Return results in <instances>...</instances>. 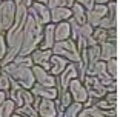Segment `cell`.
Returning a JSON list of instances; mask_svg holds the SVG:
<instances>
[{"mask_svg":"<svg viewBox=\"0 0 120 117\" xmlns=\"http://www.w3.org/2000/svg\"><path fill=\"white\" fill-rule=\"evenodd\" d=\"M43 37V25L35 22L28 14L23 26V40H22V48L19 56H29L34 49H37Z\"/></svg>","mask_w":120,"mask_h":117,"instance_id":"1","label":"cell"},{"mask_svg":"<svg viewBox=\"0 0 120 117\" xmlns=\"http://www.w3.org/2000/svg\"><path fill=\"white\" fill-rule=\"evenodd\" d=\"M31 68L29 66H23V65H17V63H14V62H11V63L2 66V71H5L14 82H17L22 88L31 89L32 86H34V83H35L34 74H32Z\"/></svg>","mask_w":120,"mask_h":117,"instance_id":"2","label":"cell"},{"mask_svg":"<svg viewBox=\"0 0 120 117\" xmlns=\"http://www.w3.org/2000/svg\"><path fill=\"white\" fill-rule=\"evenodd\" d=\"M51 51H52V54L63 57V59H66L68 62H72V63H77L80 60L79 59V53H77V45H75L74 40H71V39L56 42L54 46L51 48Z\"/></svg>","mask_w":120,"mask_h":117,"instance_id":"3","label":"cell"},{"mask_svg":"<svg viewBox=\"0 0 120 117\" xmlns=\"http://www.w3.org/2000/svg\"><path fill=\"white\" fill-rule=\"evenodd\" d=\"M15 17V5L12 0L0 2V32L5 34L11 28Z\"/></svg>","mask_w":120,"mask_h":117,"instance_id":"4","label":"cell"},{"mask_svg":"<svg viewBox=\"0 0 120 117\" xmlns=\"http://www.w3.org/2000/svg\"><path fill=\"white\" fill-rule=\"evenodd\" d=\"M79 77V72H77V66H75V63H72V62H69V63L66 65V68H65L63 71L60 72L59 75H57V92H63V91H68V85H69L71 80H74V79Z\"/></svg>","mask_w":120,"mask_h":117,"instance_id":"5","label":"cell"},{"mask_svg":"<svg viewBox=\"0 0 120 117\" xmlns=\"http://www.w3.org/2000/svg\"><path fill=\"white\" fill-rule=\"evenodd\" d=\"M83 85L86 88L88 97H94V99H103L105 94L108 92V89L100 83V80L94 75H85L83 79Z\"/></svg>","mask_w":120,"mask_h":117,"instance_id":"6","label":"cell"},{"mask_svg":"<svg viewBox=\"0 0 120 117\" xmlns=\"http://www.w3.org/2000/svg\"><path fill=\"white\" fill-rule=\"evenodd\" d=\"M108 8V12L106 15L100 20L99 28L102 29H112L117 28V17H119V5H117V0H111L106 3Z\"/></svg>","mask_w":120,"mask_h":117,"instance_id":"7","label":"cell"},{"mask_svg":"<svg viewBox=\"0 0 120 117\" xmlns=\"http://www.w3.org/2000/svg\"><path fill=\"white\" fill-rule=\"evenodd\" d=\"M28 14L34 19L35 22H39L40 25H48L51 23V15H49V8L46 5L37 3V2H32V5L28 8Z\"/></svg>","mask_w":120,"mask_h":117,"instance_id":"8","label":"cell"},{"mask_svg":"<svg viewBox=\"0 0 120 117\" xmlns=\"http://www.w3.org/2000/svg\"><path fill=\"white\" fill-rule=\"evenodd\" d=\"M32 74H34V80L37 85H42V86H49V88H56L57 85V79L56 75H52L49 71L43 69L42 66L39 65H32Z\"/></svg>","mask_w":120,"mask_h":117,"instance_id":"9","label":"cell"},{"mask_svg":"<svg viewBox=\"0 0 120 117\" xmlns=\"http://www.w3.org/2000/svg\"><path fill=\"white\" fill-rule=\"evenodd\" d=\"M68 92L72 97V102L77 103H85V100L88 99V92H86V88L83 85V82L79 80V79H74V80L69 82L68 85Z\"/></svg>","mask_w":120,"mask_h":117,"instance_id":"10","label":"cell"},{"mask_svg":"<svg viewBox=\"0 0 120 117\" xmlns=\"http://www.w3.org/2000/svg\"><path fill=\"white\" fill-rule=\"evenodd\" d=\"M106 12H108L106 5H94L91 9L86 11V22H88L92 28H97L100 20L106 15Z\"/></svg>","mask_w":120,"mask_h":117,"instance_id":"11","label":"cell"},{"mask_svg":"<svg viewBox=\"0 0 120 117\" xmlns=\"http://www.w3.org/2000/svg\"><path fill=\"white\" fill-rule=\"evenodd\" d=\"M29 56H31L34 65H39L43 69L49 71V59H51V56H52V51L51 49H40V48H37V49H34Z\"/></svg>","mask_w":120,"mask_h":117,"instance_id":"12","label":"cell"},{"mask_svg":"<svg viewBox=\"0 0 120 117\" xmlns=\"http://www.w3.org/2000/svg\"><path fill=\"white\" fill-rule=\"evenodd\" d=\"M37 113L40 117H57V106L56 100L51 99H40L37 105Z\"/></svg>","mask_w":120,"mask_h":117,"instance_id":"13","label":"cell"},{"mask_svg":"<svg viewBox=\"0 0 120 117\" xmlns=\"http://www.w3.org/2000/svg\"><path fill=\"white\" fill-rule=\"evenodd\" d=\"M23 91H25V88H22L17 82H14L11 79V86L6 92H8V99L12 100L15 103V106H22L23 105Z\"/></svg>","mask_w":120,"mask_h":117,"instance_id":"14","label":"cell"},{"mask_svg":"<svg viewBox=\"0 0 120 117\" xmlns=\"http://www.w3.org/2000/svg\"><path fill=\"white\" fill-rule=\"evenodd\" d=\"M54 43H56V40H54V23H48L43 26V37L39 48L40 49H51Z\"/></svg>","mask_w":120,"mask_h":117,"instance_id":"15","label":"cell"},{"mask_svg":"<svg viewBox=\"0 0 120 117\" xmlns=\"http://www.w3.org/2000/svg\"><path fill=\"white\" fill-rule=\"evenodd\" d=\"M49 15H51V23H60V22H66L72 17V12L71 9L63 6H56L52 9H49Z\"/></svg>","mask_w":120,"mask_h":117,"instance_id":"16","label":"cell"},{"mask_svg":"<svg viewBox=\"0 0 120 117\" xmlns=\"http://www.w3.org/2000/svg\"><path fill=\"white\" fill-rule=\"evenodd\" d=\"M29 91H31L34 96L40 97V99H51V100L57 99V88H49V86H42V85L34 83V86H32Z\"/></svg>","mask_w":120,"mask_h":117,"instance_id":"17","label":"cell"},{"mask_svg":"<svg viewBox=\"0 0 120 117\" xmlns=\"http://www.w3.org/2000/svg\"><path fill=\"white\" fill-rule=\"evenodd\" d=\"M71 37V25L69 22H60L54 25V40L56 42H62Z\"/></svg>","mask_w":120,"mask_h":117,"instance_id":"18","label":"cell"},{"mask_svg":"<svg viewBox=\"0 0 120 117\" xmlns=\"http://www.w3.org/2000/svg\"><path fill=\"white\" fill-rule=\"evenodd\" d=\"M100 48V60L106 62L112 59V57H117V43L114 42H103L99 45Z\"/></svg>","mask_w":120,"mask_h":117,"instance_id":"19","label":"cell"},{"mask_svg":"<svg viewBox=\"0 0 120 117\" xmlns=\"http://www.w3.org/2000/svg\"><path fill=\"white\" fill-rule=\"evenodd\" d=\"M69 63V62L66 60V59H63V57H60V56H56V54H52L49 59V72L52 75H59L60 72L63 71L65 68H66V65Z\"/></svg>","mask_w":120,"mask_h":117,"instance_id":"20","label":"cell"},{"mask_svg":"<svg viewBox=\"0 0 120 117\" xmlns=\"http://www.w3.org/2000/svg\"><path fill=\"white\" fill-rule=\"evenodd\" d=\"M72 103V97L68 91L63 92H57V99H56V106H57V114H62L68 106Z\"/></svg>","mask_w":120,"mask_h":117,"instance_id":"21","label":"cell"},{"mask_svg":"<svg viewBox=\"0 0 120 117\" xmlns=\"http://www.w3.org/2000/svg\"><path fill=\"white\" fill-rule=\"evenodd\" d=\"M99 60H100V48H99V45L88 46V51H86V71H89Z\"/></svg>","mask_w":120,"mask_h":117,"instance_id":"22","label":"cell"},{"mask_svg":"<svg viewBox=\"0 0 120 117\" xmlns=\"http://www.w3.org/2000/svg\"><path fill=\"white\" fill-rule=\"evenodd\" d=\"M71 12H72V20L77 23V25H85L86 23V9L82 5L74 3L72 8H71Z\"/></svg>","mask_w":120,"mask_h":117,"instance_id":"23","label":"cell"},{"mask_svg":"<svg viewBox=\"0 0 120 117\" xmlns=\"http://www.w3.org/2000/svg\"><path fill=\"white\" fill-rule=\"evenodd\" d=\"M14 113L20 114V116H23V117H39L37 109L32 106L31 103H23L22 106H15V111H14Z\"/></svg>","mask_w":120,"mask_h":117,"instance_id":"24","label":"cell"},{"mask_svg":"<svg viewBox=\"0 0 120 117\" xmlns=\"http://www.w3.org/2000/svg\"><path fill=\"white\" fill-rule=\"evenodd\" d=\"M105 66H106V71L114 80L119 79V60H117V57H112L109 60L105 62Z\"/></svg>","mask_w":120,"mask_h":117,"instance_id":"25","label":"cell"},{"mask_svg":"<svg viewBox=\"0 0 120 117\" xmlns=\"http://www.w3.org/2000/svg\"><path fill=\"white\" fill-rule=\"evenodd\" d=\"M15 111V103L12 100L6 99L0 105V117H11Z\"/></svg>","mask_w":120,"mask_h":117,"instance_id":"26","label":"cell"},{"mask_svg":"<svg viewBox=\"0 0 120 117\" xmlns=\"http://www.w3.org/2000/svg\"><path fill=\"white\" fill-rule=\"evenodd\" d=\"M91 37H92V40H94L95 45H100V43H103V42H108V31L97 26V28H94Z\"/></svg>","mask_w":120,"mask_h":117,"instance_id":"27","label":"cell"},{"mask_svg":"<svg viewBox=\"0 0 120 117\" xmlns=\"http://www.w3.org/2000/svg\"><path fill=\"white\" fill-rule=\"evenodd\" d=\"M83 108V103H77V102H72L66 109L62 113V117H77V114L80 113V109Z\"/></svg>","mask_w":120,"mask_h":117,"instance_id":"28","label":"cell"},{"mask_svg":"<svg viewBox=\"0 0 120 117\" xmlns=\"http://www.w3.org/2000/svg\"><path fill=\"white\" fill-rule=\"evenodd\" d=\"M77 117H105V116L102 114V109L95 106H89V108H82Z\"/></svg>","mask_w":120,"mask_h":117,"instance_id":"29","label":"cell"},{"mask_svg":"<svg viewBox=\"0 0 120 117\" xmlns=\"http://www.w3.org/2000/svg\"><path fill=\"white\" fill-rule=\"evenodd\" d=\"M11 86V77L5 71L0 72V91H8Z\"/></svg>","mask_w":120,"mask_h":117,"instance_id":"30","label":"cell"},{"mask_svg":"<svg viewBox=\"0 0 120 117\" xmlns=\"http://www.w3.org/2000/svg\"><path fill=\"white\" fill-rule=\"evenodd\" d=\"M12 62H14V63H17V65L29 66V68H31L32 65H34V63H32V59H31V56H17V57H15V59H14Z\"/></svg>","mask_w":120,"mask_h":117,"instance_id":"31","label":"cell"},{"mask_svg":"<svg viewBox=\"0 0 120 117\" xmlns=\"http://www.w3.org/2000/svg\"><path fill=\"white\" fill-rule=\"evenodd\" d=\"M6 51H8L6 39H5V34H2V32H0V62L5 59V56H6Z\"/></svg>","mask_w":120,"mask_h":117,"instance_id":"32","label":"cell"},{"mask_svg":"<svg viewBox=\"0 0 120 117\" xmlns=\"http://www.w3.org/2000/svg\"><path fill=\"white\" fill-rule=\"evenodd\" d=\"M103 99H105L106 102L109 103L111 106H116V108H117V100H119V96H117V91H114V92H106Z\"/></svg>","mask_w":120,"mask_h":117,"instance_id":"33","label":"cell"},{"mask_svg":"<svg viewBox=\"0 0 120 117\" xmlns=\"http://www.w3.org/2000/svg\"><path fill=\"white\" fill-rule=\"evenodd\" d=\"M75 3L82 5V6L85 8L86 11H88V9H91V8L95 5V3H94V0H75Z\"/></svg>","mask_w":120,"mask_h":117,"instance_id":"34","label":"cell"},{"mask_svg":"<svg viewBox=\"0 0 120 117\" xmlns=\"http://www.w3.org/2000/svg\"><path fill=\"white\" fill-rule=\"evenodd\" d=\"M74 3H75V0H59V6L68 8V9H71Z\"/></svg>","mask_w":120,"mask_h":117,"instance_id":"35","label":"cell"},{"mask_svg":"<svg viewBox=\"0 0 120 117\" xmlns=\"http://www.w3.org/2000/svg\"><path fill=\"white\" fill-rule=\"evenodd\" d=\"M102 114L105 117H117V108H112V109H102Z\"/></svg>","mask_w":120,"mask_h":117,"instance_id":"36","label":"cell"},{"mask_svg":"<svg viewBox=\"0 0 120 117\" xmlns=\"http://www.w3.org/2000/svg\"><path fill=\"white\" fill-rule=\"evenodd\" d=\"M46 6L49 8V9H52V8L59 6V0H48V3H46Z\"/></svg>","mask_w":120,"mask_h":117,"instance_id":"37","label":"cell"},{"mask_svg":"<svg viewBox=\"0 0 120 117\" xmlns=\"http://www.w3.org/2000/svg\"><path fill=\"white\" fill-rule=\"evenodd\" d=\"M6 99H8V92L6 91H0V105H2Z\"/></svg>","mask_w":120,"mask_h":117,"instance_id":"38","label":"cell"},{"mask_svg":"<svg viewBox=\"0 0 120 117\" xmlns=\"http://www.w3.org/2000/svg\"><path fill=\"white\" fill-rule=\"evenodd\" d=\"M22 6H25V8H29L32 5V0H22Z\"/></svg>","mask_w":120,"mask_h":117,"instance_id":"39","label":"cell"},{"mask_svg":"<svg viewBox=\"0 0 120 117\" xmlns=\"http://www.w3.org/2000/svg\"><path fill=\"white\" fill-rule=\"evenodd\" d=\"M108 2H111V0H94L95 5H106Z\"/></svg>","mask_w":120,"mask_h":117,"instance_id":"40","label":"cell"},{"mask_svg":"<svg viewBox=\"0 0 120 117\" xmlns=\"http://www.w3.org/2000/svg\"><path fill=\"white\" fill-rule=\"evenodd\" d=\"M12 2H14V5H15V6H19V5L22 3V0H12Z\"/></svg>","mask_w":120,"mask_h":117,"instance_id":"41","label":"cell"},{"mask_svg":"<svg viewBox=\"0 0 120 117\" xmlns=\"http://www.w3.org/2000/svg\"><path fill=\"white\" fill-rule=\"evenodd\" d=\"M11 117H23V116H20V114H17V113H14V114H12V116H11Z\"/></svg>","mask_w":120,"mask_h":117,"instance_id":"42","label":"cell"},{"mask_svg":"<svg viewBox=\"0 0 120 117\" xmlns=\"http://www.w3.org/2000/svg\"><path fill=\"white\" fill-rule=\"evenodd\" d=\"M0 72H2V66H0Z\"/></svg>","mask_w":120,"mask_h":117,"instance_id":"43","label":"cell"},{"mask_svg":"<svg viewBox=\"0 0 120 117\" xmlns=\"http://www.w3.org/2000/svg\"><path fill=\"white\" fill-rule=\"evenodd\" d=\"M0 2H5V0H0Z\"/></svg>","mask_w":120,"mask_h":117,"instance_id":"44","label":"cell"},{"mask_svg":"<svg viewBox=\"0 0 120 117\" xmlns=\"http://www.w3.org/2000/svg\"><path fill=\"white\" fill-rule=\"evenodd\" d=\"M39 117H40V116H39Z\"/></svg>","mask_w":120,"mask_h":117,"instance_id":"45","label":"cell"}]
</instances>
